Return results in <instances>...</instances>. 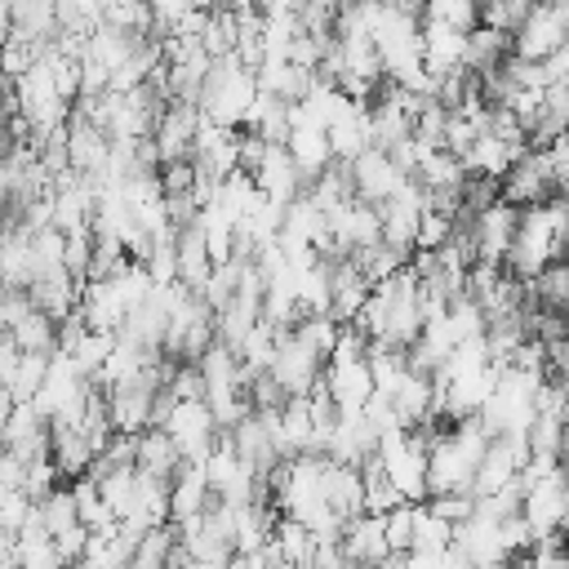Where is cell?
<instances>
[{"instance_id": "1", "label": "cell", "mask_w": 569, "mask_h": 569, "mask_svg": "<svg viewBox=\"0 0 569 569\" xmlns=\"http://www.w3.org/2000/svg\"><path fill=\"white\" fill-rule=\"evenodd\" d=\"M560 249H565V200H547V204H533V209H520L516 218V236H511V249H507V276L516 284H529L542 267L560 262Z\"/></svg>"}, {"instance_id": "2", "label": "cell", "mask_w": 569, "mask_h": 569, "mask_svg": "<svg viewBox=\"0 0 569 569\" xmlns=\"http://www.w3.org/2000/svg\"><path fill=\"white\" fill-rule=\"evenodd\" d=\"M253 98H258L253 71H249L240 58L227 53V58H213V62H209V76H204V84H200V93H196V111H200V120L240 133V124H244Z\"/></svg>"}, {"instance_id": "3", "label": "cell", "mask_w": 569, "mask_h": 569, "mask_svg": "<svg viewBox=\"0 0 569 569\" xmlns=\"http://www.w3.org/2000/svg\"><path fill=\"white\" fill-rule=\"evenodd\" d=\"M373 462L400 502H409V507L427 502V431L422 427H413V431L396 427V431L378 436Z\"/></svg>"}, {"instance_id": "4", "label": "cell", "mask_w": 569, "mask_h": 569, "mask_svg": "<svg viewBox=\"0 0 569 569\" xmlns=\"http://www.w3.org/2000/svg\"><path fill=\"white\" fill-rule=\"evenodd\" d=\"M151 427H160L173 440L182 467H200L209 458V449L218 445V436H222L213 413L204 409V400H169L164 391L156 396V422Z\"/></svg>"}, {"instance_id": "5", "label": "cell", "mask_w": 569, "mask_h": 569, "mask_svg": "<svg viewBox=\"0 0 569 569\" xmlns=\"http://www.w3.org/2000/svg\"><path fill=\"white\" fill-rule=\"evenodd\" d=\"M560 49H569V4L565 0L529 4V13L520 18V27L511 31V58H520V62H547Z\"/></svg>"}, {"instance_id": "6", "label": "cell", "mask_w": 569, "mask_h": 569, "mask_svg": "<svg viewBox=\"0 0 569 569\" xmlns=\"http://www.w3.org/2000/svg\"><path fill=\"white\" fill-rule=\"evenodd\" d=\"M196 124H200V111L196 102H164L156 124H151V151H156V164L169 169V164H182L191 160V142H196Z\"/></svg>"}, {"instance_id": "7", "label": "cell", "mask_w": 569, "mask_h": 569, "mask_svg": "<svg viewBox=\"0 0 569 569\" xmlns=\"http://www.w3.org/2000/svg\"><path fill=\"white\" fill-rule=\"evenodd\" d=\"M347 169V187H351V196L356 200H365V204H382V200H391L405 182H409V173L387 156V151H360L351 164H342Z\"/></svg>"}, {"instance_id": "8", "label": "cell", "mask_w": 569, "mask_h": 569, "mask_svg": "<svg viewBox=\"0 0 569 569\" xmlns=\"http://www.w3.org/2000/svg\"><path fill=\"white\" fill-rule=\"evenodd\" d=\"M556 196H560V187H556V178H551L542 151H525V156L502 173V182H498V200L511 204V209H533V204H547V200H556Z\"/></svg>"}, {"instance_id": "9", "label": "cell", "mask_w": 569, "mask_h": 569, "mask_svg": "<svg viewBox=\"0 0 569 569\" xmlns=\"http://www.w3.org/2000/svg\"><path fill=\"white\" fill-rule=\"evenodd\" d=\"M516 218L520 209L493 200L489 209H480L476 218H467V240H471V253L480 267H502L507 262V249H511V236H516Z\"/></svg>"}, {"instance_id": "10", "label": "cell", "mask_w": 569, "mask_h": 569, "mask_svg": "<svg viewBox=\"0 0 569 569\" xmlns=\"http://www.w3.org/2000/svg\"><path fill=\"white\" fill-rule=\"evenodd\" d=\"M320 369H325V365H320L311 351H302V347L289 338V329H280L276 351H271V365H267L271 387H276L284 400H302V396L320 382Z\"/></svg>"}, {"instance_id": "11", "label": "cell", "mask_w": 569, "mask_h": 569, "mask_svg": "<svg viewBox=\"0 0 569 569\" xmlns=\"http://www.w3.org/2000/svg\"><path fill=\"white\" fill-rule=\"evenodd\" d=\"M249 182L258 187V196L262 200H271V204H289L293 196H302V178H298V169H293V160H289V151L280 147V142H267L262 147V156L253 160V169H249Z\"/></svg>"}, {"instance_id": "12", "label": "cell", "mask_w": 569, "mask_h": 569, "mask_svg": "<svg viewBox=\"0 0 569 569\" xmlns=\"http://www.w3.org/2000/svg\"><path fill=\"white\" fill-rule=\"evenodd\" d=\"M338 551L347 569H382L391 560L387 538H382V516H351L338 533Z\"/></svg>"}, {"instance_id": "13", "label": "cell", "mask_w": 569, "mask_h": 569, "mask_svg": "<svg viewBox=\"0 0 569 569\" xmlns=\"http://www.w3.org/2000/svg\"><path fill=\"white\" fill-rule=\"evenodd\" d=\"M280 147L289 151V160H293V169H298L302 187H307V182H316V178L333 164L329 142H325V129H320V124H307V120H302V116H293V111H289V133H284V142H280Z\"/></svg>"}, {"instance_id": "14", "label": "cell", "mask_w": 569, "mask_h": 569, "mask_svg": "<svg viewBox=\"0 0 569 569\" xmlns=\"http://www.w3.org/2000/svg\"><path fill=\"white\" fill-rule=\"evenodd\" d=\"M325 142L333 164H351L360 151H369V102H351L325 124Z\"/></svg>"}, {"instance_id": "15", "label": "cell", "mask_w": 569, "mask_h": 569, "mask_svg": "<svg viewBox=\"0 0 569 569\" xmlns=\"http://www.w3.org/2000/svg\"><path fill=\"white\" fill-rule=\"evenodd\" d=\"M93 458H98V453H93V445L84 440L80 427H49V467H53L58 476L80 480V476H89Z\"/></svg>"}, {"instance_id": "16", "label": "cell", "mask_w": 569, "mask_h": 569, "mask_svg": "<svg viewBox=\"0 0 569 569\" xmlns=\"http://www.w3.org/2000/svg\"><path fill=\"white\" fill-rule=\"evenodd\" d=\"M178 467H182V458H178L173 440H169L160 427H147V431L133 436V471L156 476V480L169 485V480L178 476Z\"/></svg>"}, {"instance_id": "17", "label": "cell", "mask_w": 569, "mask_h": 569, "mask_svg": "<svg viewBox=\"0 0 569 569\" xmlns=\"http://www.w3.org/2000/svg\"><path fill=\"white\" fill-rule=\"evenodd\" d=\"M325 502L329 511L347 525L351 516L365 511V480H360V467H338V462H325Z\"/></svg>"}, {"instance_id": "18", "label": "cell", "mask_w": 569, "mask_h": 569, "mask_svg": "<svg viewBox=\"0 0 569 569\" xmlns=\"http://www.w3.org/2000/svg\"><path fill=\"white\" fill-rule=\"evenodd\" d=\"M209 485L200 476V467H178V476L169 480V520L173 525H187L196 520L204 507H209Z\"/></svg>"}, {"instance_id": "19", "label": "cell", "mask_w": 569, "mask_h": 569, "mask_svg": "<svg viewBox=\"0 0 569 569\" xmlns=\"http://www.w3.org/2000/svg\"><path fill=\"white\" fill-rule=\"evenodd\" d=\"M67 493H71V507H76V525H80V529H89V533L116 529V520L107 516V502H102V493H98V480H93V476L71 480V485H67Z\"/></svg>"}, {"instance_id": "20", "label": "cell", "mask_w": 569, "mask_h": 569, "mask_svg": "<svg viewBox=\"0 0 569 569\" xmlns=\"http://www.w3.org/2000/svg\"><path fill=\"white\" fill-rule=\"evenodd\" d=\"M418 22H431V27L471 36L480 27V4H471V0H431V4L418 9Z\"/></svg>"}, {"instance_id": "21", "label": "cell", "mask_w": 569, "mask_h": 569, "mask_svg": "<svg viewBox=\"0 0 569 569\" xmlns=\"http://www.w3.org/2000/svg\"><path fill=\"white\" fill-rule=\"evenodd\" d=\"M338 333H342V325H338L333 316H302V320L289 329V338H293L302 351H311L320 365L333 356V347H338Z\"/></svg>"}, {"instance_id": "22", "label": "cell", "mask_w": 569, "mask_h": 569, "mask_svg": "<svg viewBox=\"0 0 569 569\" xmlns=\"http://www.w3.org/2000/svg\"><path fill=\"white\" fill-rule=\"evenodd\" d=\"M449 542H453V529H449L440 516H431L427 502H418V507H413V538H409V551H413V556H440V551H449Z\"/></svg>"}, {"instance_id": "23", "label": "cell", "mask_w": 569, "mask_h": 569, "mask_svg": "<svg viewBox=\"0 0 569 569\" xmlns=\"http://www.w3.org/2000/svg\"><path fill=\"white\" fill-rule=\"evenodd\" d=\"M382 538H387L391 556H409V538H413V507L409 502H400L382 516Z\"/></svg>"}, {"instance_id": "24", "label": "cell", "mask_w": 569, "mask_h": 569, "mask_svg": "<svg viewBox=\"0 0 569 569\" xmlns=\"http://www.w3.org/2000/svg\"><path fill=\"white\" fill-rule=\"evenodd\" d=\"M525 13H529L525 0H498V4H485V9H480V27H489V31H498V36L511 40V31L520 27Z\"/></svg>"}]
</instances>
